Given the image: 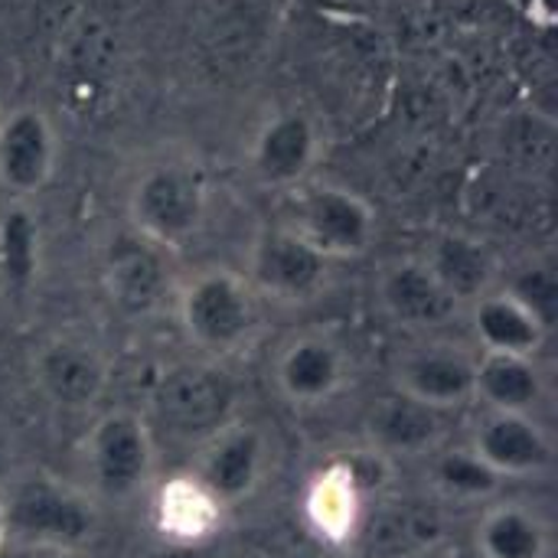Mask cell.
Listing matches in <instances>:
<instances>
[{
	"instance_id": "cell-7",
	"label": "cell",
	"mask_w": 558,
	"mask_h": 558,
	"mask_svg": "<svg viewBox=\"0 0 558 558\" xmlns=\"http://www.w3.org/2000/svg\"><path fill=\"white\" fill-rule=\"evenodd\" d=\"M327 275L330 262L288 226H271L252 242L245 281L258 298H271L278 304H304L324 291Z\"/></svg>"
},
{
	"instance_id": "cell-17",
	"label": "cell",
	"mask_w": 558,
	"mask_h": 558,
	"mask_svg": "<svg viewBox=\"0 0 558 558\" xmlns=\"http://www.w3.org/2000/svg\"><path fill=\"white\" fill-rule=\"evenodd\" d=\"M471 327L481 353L536 356L546 343L549 324L510 288H494L471 304Z\"/></svg>"
},
{
	"instance_id": "cell-26",
	"label": "cell",
	"mask_w": 558,
	"mask_h": 558,
	"mask_svg": "<svg viewBox=\"0 0 558 558\" xmlns=\"http://www.w3.org/2000/svg\"><path fill=\"white\" fill-rule=\"evenodd\" d=\"M39 275V226L26 209L0 216V278L13 294H26Z\"/></svg>"
},
{
	"instance_id": "cell-28",
	"label": "cell",
	"mask_w": 558,
	"mask_h": 558,
	"mask_svg": "<svg viewBox=\"0 0 558 558\" xmlns=\"http://www.w3.org/2000/svg\"><path fill=\"white\" fill-rule=\"evenodd\" d=\"M333 464L340 468V474L350 481V487L369 504V500H383V494L389 490L392 484V471H396V461L386 458L383 451L376 448H360V451H347L340 458H333Z\"/></svg>"
},
{
	"instance_id": "cell-13",
	"label": "cell",
	"mask_w": 558,
	"mask_h": 558,
	"mask_svg": "<svg viewBox=\"0 0 558 558\" xmlns=\"http://www.w3.org/2000/svg\"><path fill=\"white\" fill-rule=\"evenodd\" d=\"M317 124L304 111H278L252 141V173L275 190H294L317 160Z\"/></svg>"
},
{
	"instance_id": "cell-6",
	"label": "cell",
	"mask_w": 558,
	"mask_h": 558,
	"mask_svg": "<svg viewBox=\"0 0 558 558\" xmlns=\"http://www.w3.org/2000/svg\"><path fill=\"white\" fill-rule=\"evenodd\" d=\"M85 471L101 500L128 504L154 477V435L137 412L111 409L85 435Z\"/></svg>"
},
{
	"instance_id": "cell-11",
	"label": "cell",
	"mask_w": 558,
	"mask_h": 558,
	"mask_svg": "<svg viewBox=\"0 0 558 558\" xmlns=\"http://www.w3.org/2000/svg\"><path fill=\"white\" fill-rule=\"evenodd\" d=\"M477 356L454 343H425L402 356L396 369V389L438 409L451 412L474 402Z\"/></svg>"
},
{
	"instance_id": "cell-10",
	"label": "cell",
	"mask_w": 558,
	"mask_h": 558,
	"mask_svg": "<svg viewBox=\"0 0 558 558\" xmlns=\"http://www.w3.org/2000/svg\"><path fill=\"white\" fill-rule=\"evenodd\" d=\"M33 383L56 409L88 412L105 396L108 369L95 347L72 337H56L39 347L33 360Z\"/></svg>"
},
{
	"instance_id": "cell-1",
	"label": "cell",
	"mask_w": 558,
	"mask_h": 558,
	"mask_svg": "<svg viewBox=\"0 0 558 558\" xmlns=\"http://www.w3.org/2000/svg\"><path fill=\"white\" fill-rule=\"evenodd\" d=\"M0 507L7 543L33 553L75 556L98 536L101 523L98 507L85 490L46 471L7 477V484L0 487Z\"/></svg>"
},
{
	"instance_id": "cell-25",
	"label": "cell",
	"mask_w": 558,
	"mask_h": 558,
	"mask_svg": "<svg viewBox=\"0 0 558 558\" xmlns=\"http://www.w3.org/2000/svg\"><path fill=\"white\" fill-rule=\"evenodd\" d=\"M500 150L507 160V170L523 177H539L553 163L556 150V121L536 108L517 111L500 128Z\"/></svg>"
},
{
	"instance_id": "cell-34",
	"label": "cell",
	"mask_w": 558,
	"mask_h": 558,
	"mask_svg": "<svg viewBox=\"0 0 558 558\" xmlns=\"http://www.w3.org/2000/svg\"><path fill=\"white\" fill-rule=\"evenodd\" d=\"M7 477H10V471H7V454H3V448H0V487L7 484Z\"/></svg>"
},
{
	"instance_id": "cell-30",
	"label": "cell",
	"mask_w": 558,
	"mask_h": 558,
	"mask_svg": "<svg viewBox=\"0 0 558 558\" xmlns=\"http://www.w3.org/2000/svg\"><path fill=\"white\" fill-rule=\"evenodd\" d=\"M487 0H432V10L448 23H471L484 13Z\"/></svg>"
},
{
	"instance_id": "cell-27",
	"label": "cell",
	"mask_w": 558,
	"mask_h": 558,
	"mask_svg": "<svg viewBox=\"0 0 558 558\" xmlns=\"http://www.w3.org/2000/svg\"><path fill=\"white\" fill-rule=\"evenodd\" d=\"M432 484L441 497L461 504H484L500 494L504 481L464 445L432 458Z\"/></svg>"
},
{
	"instance_id": "cell-35",
	"label": "cell",
	"mask_w": 558,
	"mask_h": 558,
	"mask_svg": "<svg viewBox=\"0 0 558 558\" xmlns=\"http://www.w3.org/2000/svg\"><path fill=\"white\" fill-rule=\"evenodd\" d=\"M347 3H356L360 7V3H376V0H347Z\"/></svg>"
},
{
	"instance_id": "cell-14",
	"label": "cell",
	"mask_w": 558,
	"mask_h": 558,
	"mask_svg": "<svg viewBox=\"0 0 558 558\" xmlns=\"http://www.w3.org/2000/svg\"><path fill=\"white\" fill-rule=\"evenodd\" d=\"M56 167V134L43 111L16 108L0 121V183L29 196L39 193Z\"/></svg>"
},
{
	"instance_id": "cell-4",
	"label": "cell",
	"mask_w": 558,
	"mask_h": 558,
	"mask_svg": "<svg viewBox=\"0 0 558 558\" xmlns=\"http://www.w3.org/2000/svg\"><path fill=\"white\" fill-rule=\"evenodd\" d=\"M301 235L327 262H347L369 252L376 235L373 206L337 183H301L291 190L288 219L281 222Z\"/></svg>"
},
{
	"instance_id": "cell-29",
	"label": "cell",
	"mask_w": 558,
	"mask_h": 558,
	"mask_svg": "<svg viewBox=\"0 0 558 558\" xmlns=\"http://www.w3.org/2000/svg\"><path fill=\"white\" fill-rule=\"evenodd\" d=\"M510 291H513L517 298H523L546 324H553L558 298V284L553 268H530V275H523L520 281L510 284Z\"/></svg>"
},
{
	"instance_id": "cell-3",
	"label": "cell",
	"mask_w": 558,
	"mask_h": 558,
	"mask_svg": "<svg viewBox=\"0 0 558 558\" xmlns=\"http://www.w3.org/2000/svg\"><path fill=\"white\" fill-rule=\"evenodd\" d=\"M134 235L170 252L186 245L206 216V177L190 160H163L147 167L128 196Z\"/></svg>"
},
{
	"instance_id": "cell-5",
	"label": "cell",
	"mask_w": 558,
	"mask_h": 558,
	"mask_svg": "<svg viewBox=\"0 0 558 558\" xmlns=\"http://www.w3.org/2000/svg\"><path fill=\"white\" fill-rule=\"evenodd\" d=\"M239 389L232 376L216 363H180L170 366L154 392L157 422L183 441H206L232 422Z\"/></svg>"
},
{
	"instance_id": "cell-32",
	"label": "cell",
	"mask_w": 558,
	"mask_h": 558,
	"mask_svg": "<svg viewBox=\"0 0 558 558\" xmlns=\"http://www.w3.org/2000/svg\"><path fill=\"white\" fill-rule=\"evenodd\" d=\"M23 558H75V556H62V553H33V549H20Z\"/></svg>"
},
{
	"instance_id": "cell-23",
	"label": "cell",
	"mask_w": 558,
	"mask_h": 558,
	"mask_svg": "<svg viewBox=\"0 0 558 558\" xmlns=\"http://www.w3.org/2000/svg\"><path fill=\"white\" fill-rule=\"evenodd\" d=\"M481 558H549L553 536L549 523L523 504L490 507L474 533Z\"/></svg>"
},
{
	"instance_id": "cell-18",
	"label": "cell",
	"mask_w": 558,
	"mask_h": 558,
	"mask_svg": "<svg viewBox=\"0 0 558 558\" xmlns=\"http://www.w3.org/2000/svg\"><path fill=\"white\" fill-rule=\"evenodd\" d=\"M105 291L128 317H147L157 311L167 294L163 248L144 242L141 235L118 242L105 262Z\"/></svg>"
},
{
	"instance_id": "cell-20",
	"label": "cell",
	"mask_w": 558,
	"mask_h": 558,
	"mask_svg": "<svg viewBox=\"0 0 558 558\" xmlns=\"http://www.w3.org/2000/svg\"><path fill=\"white\" fill-rule=\"evenodd\" d=\"M226 507L193 477L177 474L170 477L154 497V520L163 539L177 546H199L209 543L222 526Z\"/></svg>"
},
{
	"instance_id": "cell-21",
	"label": "cell",
	"mask_w": 558,
	"mask_h": 558,
	"mask_svg": "<svg viewBox=\"0 0 558 558\" xmlns=\"http://www.w3.org/2000/svg\"><path fill=\"white\" fill-rule=\"evenodd\" d=\"M543 396H546V379L536 366V356H500V353L477 356L474 402H484V409L533 415Z\"/></svg>"
},
{
	"instance_id": "cell-16",
	"label": "cell",
	"mask_w": 558,
	"mask_h": 558,
	"mask_svg": "<svg viewBox=\"0 0 558 558\" xmlns=\"http://www.w3.org/2000/svg\"><path fill=\"white\" fill-rule=\"evenodd\" d=\"M376 294L383 311L399 327H412V330L441 327L461 311V304L438 284V278L428 271L422 258H399L386 265Z\"/></svg>"
},
{
	"instance_id": "cell-19",
	"label": "cell",
	"mask_w": 558,
	"mask_h": 558,
	"mask_svg": "<svg viewBox=\"0 0 558 558\" xmlns=\"http://www.w3.org/2000/svg\"><path fill=\"white\" fill-rule=\"evenodd\" d=\"M438 284L464 307L497 288L494 252L468 232H441L422 255Z\"/></svg>"
},
{
	"instance_id": "cell-22",
	"label": "cell",
	"mask_w": 558,
	"mask_h": 558,
	"mask_svg": "<svg viewBox=\"0 0 558 558\" xmlns=\"http://www.w3.org/2000/svg\"><path fill=\"white\" fill-rule=\"evenodd\" d=\"M366 500L350 487V481L340 474V468L330 461L320 468L304 494V517L311 530L333 546H347L360 536V526L366 520Z\"/></svg>"
},
{
	"instance_id": "cell-33",
	"label": "cell",
	"mask_w": 558,
	"mask_h": 558,
	"mask_svg": "<svg viewBox=\"0 0 558 558\" xmlns=\"http://www.w3.org/2000/svg\"><path fill=\"white\" fill-rule=\"evenodd\" d=\"M7 523H3V507H0V558H3V549H7Z\"/></svg>"
},
{
	"instance_id": "cell-9",
	"label": "cell",
	"mask_w": 558,
	"mask_h": 558,
	"mask_svg": "<svg viewBox=\"0 0 558 558\" xmlns=\"http://www.w3.org/2000/svg\"><path fill=\"white\" fill-rule=\"evenodd\" d=\"M226 510L248 500L265 474V438L255 425L229 422L199 445L190 471Z\"/></svg>"
},
{
	"instance_id": "cell-24",
	"label": "cell",
	"mask_w": 558,
	"mask_h": 558,
	"mask_svg": "<svg viewBox=\"0 0 558 558\" xmlns=\"http://www.w3.org/2000/svg\"><path fill=\"white\" fill-rule=\"evenodd\" d=\"M356 539L366 543L369 556L409 558L428 546H438L441 526H438V517L422 510L418 504H392L379 517L366 513Z\"/></svg>"
},
{
	"instance_id": "cell-8",
	"label": "cell",
	"mask_w": 558,
	"mask_h": 558,
	"mask_svg": "<svg viewBox=\"0 0 558 558\" xmlns=\"http://www.w3.org/2000/svg\"><path fill=\"white\" fill-rule=\"evenodd\" d=\"M468 448L507 484V481H533L553 471L556 445L549 432L523 412H490L477 418Z\"/></svg>"
},
{
	"instance_id": "cell-2",
	"label": "cell",
	"mask_w": 558,
	"mask_h": 558,
	"mask_svg": "<svg viewBox=\"0 0 558 558\" xmlns=\"http://www.w3.org/2000/svg\"><path fill=\"white\" fill-rule=\"evenodd\" d=\"M177 317L186 340L206 356H232L258 333V294L245 275L209 268L193 275L177 294Z\"/></svg>"
},
{
	"instance_id": "cell-31",
	"label": "cell",
	"mask_w": 558,
	"mask_h": 558,
	"mask_svg": "<svg viewBox=\"0 0 558 558\" xmlns=\"http://www.w3.org/2000/svg\"><path fill=\"white\" fill-rule=\"evenodd\" d=\"M409 558H451V556H445V553H441V543H438V546H428V549H422V553H415V556H409Z\"/></svg>"
},
{
	"instance_id": "cell-15",
	"label": "cell",
	"mask_w": 558,
	"mask_h": 558,
	"mask_svg": "<svg viewBox=\"0 0 558 558\" xmlns=\"http://www.w3.org/2000/svg\"><path fill=\"white\" fill-rule=\"evenodd\" d=\"M445 415L399 389L376 399L366 415V438L369 448L383 451L386 458H418L435 454L445 438Z\"/></svg>"
},
{
	"instance_id": "cell-12",
	"label": "cell",
	"mask_w": 558,
	"mask_h": 558,
	"mask_svg": "<svg viewBox=\"0 0 558 558\" xmlns=\"http://www.w3.org/2000/svg\"><path fill=\"white\" fill-rule=\"evenodd\" d=\"M275 383L291 405L311 409L330 402L347 383L343 347L324 333L294 337L275 363Z\"/></svg>"
}]
</instances>
